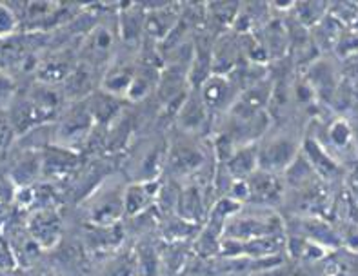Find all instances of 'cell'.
<instances>
[{
	"mask_svg": "<svg viewBox=\"0 0 358 276\" xmlns=\"http://www.w3.org/2000/svg\"><path fill=\"white\" fill-rule=\"evenodd\" d=\"M350 184H351V189H353L355 196L358 198V168L355 169L353 173H351V177H350Z\"/></svg>",
	"mask_w": 358,
	"mask_h": 276,
	"instance_id": "cell-31",
	"label": "cell"
},
{
	"mask_svg": "<svg viewBox=\"0 0 358 276\" xmlns=\"http://www.w3.org/2000/svg\"><path fill=\"white\" fill-rule=\"evenodd\" d=\"M329 136H331V140L335 142L336 145H345L348 142L351 140L350 126H348L345 122H342V120H338V122L333 124L331 131H329Z\"/></svg>",
	"mask_w": 358,
	"mask_h": 276,
	"instance_id": "cell-30",
	"label": "cell"
},
{
	"mask_svg": "<svg viewBox=\"0 0 358 276\" xmlns=\"http://www.w3.org/2000/svg\"><path fill=\"white\" fill-rule=\"evenodd\" d=\"M126 215L122 187H96L91 193L90 220L93 226H115Z\"/></svg>",
	"mask_w": 358,
	"mask_h": 276,
	"instance_id": "cell-4",
	"label": "cell"
},
{
	"mask_svg": "<svg viewBox=\"0 0 358 276\" xmlns=\"http://www.w3.org/2000/svg\"><path fill=\"white\" fill-rule=\"evenodd\" d=\"M77 66L78 60H75L71 51H55L48 59L41 60L38 68H36V78L42 84H50V86L64 84Z\"/></svg>",
	"mask_w": 358,
	"mask_h": 276,
	"instance_id": "cell-14",
	"label": "cell"
},
{
	"mask_svg": "<svg viewBox=\"0 0 358 276\" xmlns=\"http://www.w3.org/2000/svg\"><path fill=\"white\" fill-rule=\"evenodd\" d=\"M133 136V118L124 111L113 124L106 127V153H118L127 147Z\"/></svg>",
	"mask_w": 358,
	"mask_h": 276,
	"instance_id": "cell-21",
	"label": "cell"
},
{
	"mask_svg": "<svg viewBox=\"0 0 358 276\" xmlns=\"http://www.w3.org/2000/svg\"><path fill=\"white\" fill-rule=\"evenodd\" d=\"M160 180H138L124 187V209L129 217L145 213L151 205L157 204L160 195Z\"/></svg>",
	"mask_w": 358,
	"mask_h": 276,
	"instance_id": "cell-12",
	"label": "cell"
},
{
	"mask_svg": "<svg viewBox=\"0 0 358 276\" xmlns=\"http://www.w3.org/2000/svg\"><path fill=\"white\" fill-rule=\"evenodd\" d=\"M299 157V144L289 136H273L259 145V169L280 173Z\"/></svg>",
	"mask_w": 358,
	"mask_h": 276,
	"instance_id": "cell-7",
	"label": "cell"
},
{
	"mask_svg": "<svg viewBox=\"0 0 358 276\" xmlns=\"http://www.w3.org/2000/svg\"><path fill=\"white\" fill-rule=\"evenodd\" d=\"M342 35V24L333 18L331 15H326V17L317 24V33H315V38H317V44L320 48H335L338 38Z\"/></svg>",
	"mask_w": 358,
	"mask_h": 276,
	"instance_id": "cell-24",
	"label": "cell"
},
{
	"mask_svg": "<svg viewBox=\"0 0 358 276\" xmlns=\"http://www.w3.org/2000/svg\"><path fill=\"white\" fill-rule=\"evenodd\" d=\"M209 120H211V113L200 99L199 89L191 87L177 118H175V122L184 133H200L204 131Z\"/></svg>",
	"mask_w": 358,
	"mask_h": 276,
	"instance_id": "cell-13",
	"label": "cell"
},
{
	"mask_svg": "<svg viewBox=\"0 0 358 276\" xmlns=\"http://www.w3.org/2000/svg\"><path fill=\"white\" fill-rule=\"evenodd\" d=\"M135 71L136 64L127 62V60H122V62L120 60H111L106 71L102 73L100 87L109 95L126 100L127 91H129L133 78H135Z\"/></svg>",
	"mask_w": 358,
	"mask_h": 276,
	"instance_id": "cell-15",
	"label": "cell"
},
{
	"mask_svg": "<svg viewBox=\"0 0 358 276\" xmlns=\"http://www.w3.org/2000/svg\"><path fill=\"white\" fill-rule=\"evenodd\" d=\"M211 205L208 204V191L200 184H191L180 189L177 202V217L189 224L200 226L208 220Z\"/></svg>",
	"mask_w": 358,
	"mask_h": 276,
	"instance_id": "cell-9",
	"label": "cell"
},
{
	"mask_svg": "<svg viewBox=\"0 0 358 276\" xmlns=\"http://www.w3.org/2000/svg\"><path fill=\"white\" fill-rule=\"evenodd\" d=\"M202 160H204V157L199 151V147H195L191 142L182 140L177 142V144H173L171 150H168V159H166V162L178 175H189L191 171L199 169Z\"/></svg>",
	"mask_w": 358,
	"mask_h": 276,
	"instance_id": "cell-20",
	"label": "cell"
},
{
	"mask_svg": "<svg viewBox=\"0 0 358 276\" xmlns=\"http://www.w3.org/2000/svg\"><path fill=\"white\" fill-rule=\"evenodd\" d=\"M124 102H127V100L109 95L106 91L91 93L86 99V104L90 108L91 117L95 120V126L100 127H108L124 113Z\"/></svg>",
	"mask_w": 358,
	"mask_h": 276,
	"instance_id": "cell-17",
	"label": "cell"
},
{
	"mask_svg": "<svg viewBox=\"0 0 358 276\" xmlns=\"http://www.w3.org/2000/svg\"><path fill=\"white\" fill-rule=\"evenodd\" d=\"M26 227L41 249H53L62 240L64 224L57 208L35 209L31 218H27Z\"/></svg>",
	"mask_w": 358,
	"mask_h": 276,
	"instance_id": "cell-6",
	"label": "cell"
},
{
	"mask_svg": "<svg viewBox=\"0 0 358 276\" xmlns=\"http://www.w3.org/2000/svg\"><path fill=\"white\" fill-rule=\"evenodd\" d=\"M180 11L182 4H159L151 6L150 9L145 6V38L157 45L162 44L177 27Z\"/></svg>",
	"mask_w": 358,
	"mask_h": 276,
	"instance_id": "cell-8",
	"label": "cell"
},
{
	"mask_svg": "<svg viewBox=\"0 0 358 276\" xmlns=\"http://www.w3.org/2000/svg\"><path fill=\"white\" fill-rule=\"evenodd\" d=\"M224 171L231 180H248L255 171H259V145H238L224 166Z\"/></svg>",
	"mask_w": 358,
	"mask_h": 276,
	"instance_id": "cell-18",
	"label": "cell"
},
{
	"mask_svg": "<svg viewBox=\"0 0 358 276\" xmlns=\"http://www.w3.org/2000/svg\"><path fill=\"white\" fill-rule=\"evenodd\" d=\"M355 27H357V31H358V18H357V20H355Z\"/></svg>",
	"mask_w": 358,
	"mask_h": 276,
	"instance_id": "cell-32",
	"label": "cell"
},
{
	"mask_svg": "<svg viewBox=\"0 0 358 276\" xmlns=\"http://www.w3.org/2000/svg\"><path fill=\"white\" fill-rule=\"evenodd\" d=\"M108 276H141L135 260V253L126 254V256L118 260L113 268H111V271L108 273Z\"/></svg>",
	"mask_w": 358,
	"mask_h": 276,
	"instance_id": "cell-27",
	"label": "cell"
},
{
	"mask_svg": "<svg viewBox=\"0 0 358 276\" xmlns=\"http://www.w3.org/2000/svg\"><path fill=\"white\" fill-rule=\"evenodd\" d=\"M241 11V4L236 2H227V4H206V13H208V22L217 26L220 31H224V27H233L235 20Z\"/></svg>",
	"mask_w": 358,
	"mask_h": 276,
	"instance_id": "cell-23",
	"label": "cell"
},
{
	"mask_svg": "<svg viewBox=\"0 0 358 276\" xmlns=\"http://www.w3.org/2000/svg\"><path fill=\"white\" fill-rule=\"evenodd\" d=\"M304 157L309 162V166L313 168V171L320 173L322 177H333L336 173V164L333 162L329 157H327L326 151L320 147L317 140L313 138H308L304 142Z\"/></svg>",
	"mask_w": 358,
	"mask_h": 276,
	"instance_id": "cell-22",
	"label": "cell"
},
{
	"mask_svg": "<svg viewBox=\"0 0 358 276\" xmlns=\"http://www.w3.org/2000/svg\"><path fill=\"white\" fill-rule=\"evenodd\" d=\"M282 220L269 208L257 205L255 211L242 209L224 224L222 238L229 240H253L262 236L282 235Z\"/></svg>",
	"mask_w": 358,
	"mask_h": 276,
	"instance_id": "cell-1",
	"label": "cell"
},
{
	"mask_svg": "<svg viewBox=\"0 0 358 276\" xmlns=\"http://www.w3.org/2000/svg\"><path fill=\"white\" fill-rule=\"evenodd\" d=\"M135 260L138 266V273L141 276H157L160 268L159 254L151 249L150 245H138L135 251Z\"/></svg>",
	"mask_w": 358,
	"mask_h": 276,
	"instance_id": "cell-26",
	"label": "cell"
},
{
	"mask_svg": "<svg viewBox=\"0 0 358 276\" xmlns=\"http://www.w3.org/2000/svg\"><path fill=\"white\" fill-rule=\"evenodd\" d=\"M117 41H120L117 24L111 26L108 22H100L96 26H91L78 51L82 64L90 69H96L100 66L108 68L117 50Z\"/></svg>",
	"mask_w": 358,
	"mask_h": 276,
	"instance_id": "cell-2",
	"label": "cell"
},
{
	"mask_svg": "<svg viewBox=\"0 0 358 276\" xmlns=\"http://www.w3.org/2000/svg\"><path fill=\"white\" fill-rule=\"evenodd\" d=\"M196 89H199L200 99L206 104L211 117L215 113L229 111L235 104V100L238 99V93H241L238 87L233 84L231 78L226 77V75H215V73H211Z\"/></svg>",
	"mask_w": 358,
	"mask_h": 276,
	"instance_id": "cell-5",
	"label": "cell"
},
{
	"mask_svg": "<svg viewBox=\"0 0 358 276\" xmlns=\"http://www.w3.org/2000/svg\"><path fill=\"white\" fill-rule=\"evenodd\" d=\"M333 18H336L338 22L350 24L358 18V4H351V2H341V4H335L329 11Z\"/></svg>",
	"mask_w": 358,
	"mask_h": 276,
	"instance_id": "cell-29",
	"label": "cell"
},
{
	"mask_svg": "<svg viewBox=\"0 0 358 276\" xmlns=\"http://www.w3.org/2000/svg\"><path fill=\"white\" fill-rule=\"evenodd\" d=\"M42 171L41 150H24L9 169V180L15 187H29Z\"/></svg>",
	"mask_w": 358,
	"mask_h": 276,
	"instance_id": "cell-19",
	"label": "cell"
},
{
	"mask_svg": "<svg viewBox=\"0 0 358 276\" xmlns=\"http://www.w3.org/2000/svg\"><path fill=\"white\" fill-rule=\"evenodd\" d=\"M93 129H95V120L91 117L86 100H77L62 115L59 127L55 129V144L78 151V147L86 145Z\"/></svg>",
	"mask_w": 358,
	"mask_h": 276,
	"instance_id": "cell-3",
	"label": "cell"
},
{
	"mask_svg": "<svg viewBox=\"0 0 358 276\" xmlns=\"http://www.w3.org/2000/svg\"><path fill=\"white\" fill-rule=\"evenodd\" d=\"M296 15L295 18L302 26H317L327 13V4L324 2H302V4H293Z\"/></svg>",
	"mask_w": 358,
	"mask_h": 276,
	"instance_id": "cell-25",
	"label": "cell"
},
{
	"mask_svg": "<svg viewBox=\"0 0 358 276\" xmlns=\"http://www.w3.org/2000/svg\"><path fill=\"white\" fill-rule=\"evenodd\" d=\"M245 182H248V187H250V202L253 205L269 208V205L278 204L282 200L284 187H282V180L278 178L277 173L259 169Z\"/></svg>",
	"mask_w": 358,
	"mask_h": 276,
	"instance_id": "cell-11",
	"label": "cell"
},
{
	"mask_svg": "<svg viewBox=\"0 0 358 276\" xmlns=\"http://www.w3.org/2000/svg\"><path fill=\"white\" fill-rule=\"evenodd\" d=\"M117 27L120 41L126 45H138L145 29V6L127 4L122 6L117 17Z\"/></svg>",
	"mask_w": 358,
	"mask_h": 276,
	"instance_id": "cell-16",
	"label": "cell"
},
{
	"mask_svg": "<svg viewBox=\"0 0 358 276\" xmlns=\"http://www.w3.org/2000/svg\"><path fill=\"white\" fill-rule=\"evenodd\" d=\"M42 171L41 175L50 178H64L78 168L80 153L59 144H50L41 150Z\"/></svg>",
	"mask_w": 358,
	"mask_h": 276,
	"instance_id": "cell-10",
	"label": "cell"
},
{
	"mask_svg": "<svg viewBox=\"0 0 358 276\" xmlns=\"http://www.w3.org/2000/svg\"><path fill=\"white\" fill-rule=\"evenodd\" d=\"M336 51H338V55H344V57H355V55H358V31H342L341 38H338V42H336Z\"/></svg>",
	"mask_w": 358,
	"mask_h": 276,
	"instance_id": "cell-28",
	"label": "cell"
}]
</instances>
